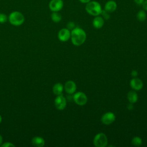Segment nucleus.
<instances>
[{
    "label": "nucleus",
    "instance_id": "nucleus-27",
    "mask_svg": "<svg viewBox=\"0 0 147 147\" xmlns=\"http://www.w3.org/2000/svg\"><path fill=\"white\" fill-rule=\"evenodd\" d=\"M134 2H136V3H137V5H142V3L144 2V1L145 0H134Z\"/></svg>",
    "mask_w": 147,
    "mask_h": 147
},
{
    "label": "nucleus",
    "instance_id": "nucleus-9",
    "mask_svg": "<svg viewBox=\"0 0 147 147\" xmlns=\"http://www.w3.org/2000/svg\"><path fill=\"white\" fill-rule=\"evenodd\" d=\"M57 36L60 41H67L71 38V32L67 28H63L59 30Z\"/></svg>",
    "mask_w": 147,
    "mask_h": 147
},
{
    "label": "nucleus",
    "instance_id": "nucleus-22",
    "mask_svg": "<svg viewBox=\"0 0 147 147\" xmlns=\"http://www.w3.org/2000/svg\"><path fill=\"white\" fill-rule=\"evenodd\" d=\"M1 146H2V147H14L15 145L13 144H12L11 142H6L5 143L2 144L1 145Z\"/></svg>",
    "mask_w": 147,
    "mask_h": 147
},
{
    "label": "nucleus",
    "instance_id": "nucleus-25",
    "mask_svg": "<svg viewBox=\"0 0 147 147\" xmlns=\"http://www.w3.org/2000/svg\"><path fill=\"white\" fill-rule=\"evenodd\" d=\"M142 5V7H143V9H144L145 11H147V0L144 1Z\"/></svg>",
    "mask_w": 147,
    "mask_h": 147
},
{
    "label": "nucleus",
    "instance_id": "nucleus-21",
    "mask_svg": "<svg viewBox=\"0 0 147 147\" xmlns=\"http://www.w3.org/2000/svg\"><path fill=\"white\" fill-rule=\"evenodd\" d=\"M75 28V24L74 22H69L67 24V28L68 29L70 30H72Z\"/></svg>",
    "mask_w": 147,
    "mask_h": 147
},
{
    "label": "nucleus",
    "instance_id": "nucleus-11",
    "mask_svg": "<svg viewBox=\"0 0 147 147\" xmlns=\"http://www.w3.org/2000/svg\"><path fill=\"white\" fill-rule=\"evenodd\" d=\"M64 88L67 94H72L76 91V85L74 81L69 80L65 83Z\"/></svg>",
    "mask_w": 147,
    "mask_h": 147
},
{
    "label": "nucleus",
    "instance_id": "nucleus-19",
    "mask_svg": "<svg viewBox=\"0 0 147 147\" xmlns=\"http://www.w3.org/2000/svg\"><path fill=\"white\" fill-rule=\"evenodd\" d=\"M131 143L134 146H140L142 145V139L140 137L136 136L133 138V139L131 140Z\"/></svg>",
    "mask_w": 147,
    "mask_h": 147
},
{
    "label": "nucleus",
    "instance_id": "nucleus-24",
    "mask_svg": "<svg viewBox=\"0 0 147 147\" xmlns=\"http://www.w3.org/2000/svg\"><path fill=\"white\" fill-rule=\"evenodd\" d=\"M131 75L133 77V78H136L138 75V72L136 70H133L131 72Z\"/></svg>",
    "mask_w": 147,
    "mask_h": 147
},
{
    "label": "nucleus",
    "instance_id": "nucleus-29",
    "mask_svg": "<svg viewBox=\"0 0 147 147\" xmlns=\"http://www.w3.org/2000/svg\"><path fill=\"white\" fill-rule=\"evenodd\" d=\"M2 141H3L2 137V136L0 134V146L1 145V144H2Z\"/></svg>",
    "mask_w": 147,
    "mask_h": 147
},
{
    "label": "nucleus",
    "instance_id": "nucleus-17",
    "mask_svg": "<svg viewBox=\"0 0 147 147\" xmlns=\"http://www.w3.org/2000/svg\"><path fill=\"white\" fill-rule=\"evenodd\" d=\"M51 17L52 20L56 23L59 22L62 18L61 14L59 13H58V11H52Z\"/></svg>",
    "mask_w": 147,
    "mask_h": 147
},
{
    "label": "nucleus",
    "instance_id": "nucleus-14",
    "mask_svg": "<svg viewBox=\"0 0 147 147\" xmlns=\"http://www.w3.org/2000/svg\"><path fill=\"white\" fill-rule=\"evenodd\" d=\"M32 144L36 147H42L45 145V140L41 137L36 136L32 138Z\"/></svg>",
    "mask_w": 147,
    "mask_h": 147
},
{
    "label": "nucleus",
    "instance_id": "nucleus-15",
    "mask_svg": "<svg viewBox=\"0 0 147 147\" xmlns=\"http://www.w3.org/2000/svg\"><path fill=\"white\" fill-rule=\"evenodd\" d=\"M64 90V86L61 83H56L52 88V91L54 94L57 95H61L63 91Z\"/></svg>",
    "mask_w": 147,
    "mask_h": 147
},
{
    "label": "nucleus",
    "instance_id": "nucleus-4",
    "mask_svg": "<svg viewBox=\"0 0 147 147\" xmlns=\"http://www.w3.org/2000/svg\"><path fill=\"white\" fill-rule=\"evenodd\" d=\"M93 142L96 147H105L107 145L108 140L105 134L99 133L94 137Z\"/></svg>",
    "mask_w": 147,
    "mask_h": 147
},
{
    "label": "nucleus",
    "instance_id": "nucleus-3",
    "mask_svg": "<svg viewBox=\"0 0 147 147\" xmlns=\"http://www.w3.org/2000/svg\"><path fill=\"white\" fill-rule=\"evenodd\" d=\"M9 22L14 26H20L22 25L25 21L24 15L20 11H14L11 12L8 17Z\"/></svg>",
    "mask_w": 147,
    "mask_h": 147
},
{
    "label": "nucleus",
    "instance_id": "nucleus-23",
    "mask_svg": "<svg viewBox=\"0 0 147 147\" xmlns=\"http://www.w3.org/2000/svg\"><path fill=\"white\" fill-rule=\"evenodd\" d=\"M108 13H109L107 12V11H106L105 10V11H103V10H102V13H101V14L103 16V18H106V19H109V17H110V16H109V14Z\"/></svg>",
    "mask_w": 147,
    "mask_h": 147
},
{
    "label": "nucleus",
    "instance_id": "nucleus-18",
    "mask_svg": "<svg viewBox=\"0 0 147 147\" xmlns=\"http://www.w3.org/2000/svg\"><path fill=\"white\" fill-rule=\"evenodd\" d=\"M137 18L139 21H141V22L144 21L146 18V14L145 11L143 10H140L137 14Z\"/></svg>",
    "mask_w": 147,
    "mask_h": 147
},
{
    "label": "nucleus",
    "instance_id": "nucleus-20",
    "mask_svg": "<svg viewBox=\"0 0 147 147\" xmlns=\"http://www.w3.org/2000/svg\"><path fill=\"white\" fill-rule=\"evenodd\" d=\"M7 20V16L4 13H0V23L3 24Z\"/></svg>",
    "mask_w": 147,
    "mask_h": 147
},
{
    "label": "nucleus",
    "instance_id": "nucleus-2",
    "mask_svg": "<svg viewBox=\"0 0 147 147\" xmlns=\"http://www.w3.org/2000/svg\"><path fill=\"white\" fill-rule=\"evenodd\" d=\"M85 9L89 14L93 16H99L102 11L100 3L96 1H90L87 3Z\"/></svg>",
    "mask_w": 147,
    "mask_h": 147
},
{
    "label": "nucleus",
    "instance_id": "nucleus-10",
    "mask_svg": "<svg viewBox=\"0 0 147 147\" xmlns=\"http://www.w3.org/2000/svg\"><path fill=\"white\" fill-rule=\"evenodd\" d=\"M143 82L140 79L136 78H133L130 81V87L136 91L140 90L143 87Z\"/></svg>",
    "mask_w": 147,
    "mask_h": 147
},
{
    "label": "nucleus",
    "instance_id": "nucleus-8",
    "mask_svg": "<svg viewBox=\"0 0 147 147\" xmlns=\"http://www.w3.org/2000/svg\"><path fill=\"white\" fill-rule=\"evenodd\" d=\"M115 120V115L112 112H107L104 114L101 117L102 122L106 125H109L111 124Z\"/></svg>",
    "mask_w": 147,
    "mask_h": 147
},
{
    "label": "nucleus",
    "instance_id": "nucleus-28",
    "mask_svg": "<svg viewBox=\"0 0 147 147\" xmlns=\"http://www.w3.org/2000/svg\"><path fill=\"white\" fill-rule=\"evenodd\" d=\"M82 3H87L90 1V0H79Z\"/></svg>",
    "mask_w": 147,
    "mask_h": 147
},
{
    "label": "nucleus",
    "instance_id": "nucleus-7",
    "mask_svg": "<svg viewBox=\"0 0 147 147\" xmlns=\"http://www.w3.org/2000/svg\"><path fill=\"white\" fill-rule=\"evenodd\" d=\"M67 105L66 99L62 95H57L55 99V106L56 108L59 110H64Z\"/></svg>",
    "mask_w": 147,
    "mask_h": 147
},
{
    "label": "nucleus",
    "instance_id": "nucleus-30",
    "mask_svg": "<svg viewBox=\"0 0 147 147\" xmlns=\"http://www.w3.org/2000/svg\"><path fill=\"white\" fill-rule=\"evenodd\" d=\"M1 121H2V117H1V115H0V123H1Z\"/></svg>",
    "mask_w": 147,
    "mask_h": 147
},
{
    "label": "nucleus",
    "instance_id": "nucleus-5",
    "mask_svg": "<svg viewBox=\"0 0 147 147\" xmlns=\"http://www.w3.org/2000/svg\"><path fill=\"white\" fill-rule=\"evenodd\" d=\"M73 100L78 105L83 106L87 102V97L84 92H78L74 95Z\"/></svg>",
    "mask_w": 147,
    "mask_h": 147
},
{
    "label": "nucleus",
    "instance_id": "nucleus-1",
    "mask_svg": "<svg viewBox=\"0 0 147 147\" xmlns=\"http://www.w3.org/2000/svg\"><path fill=\"white\" fill-rule=\"evenodd\" d=\"M71 38L74 45L80 46L85 42L86 33L83 29L80 28H75L71 32Z\"/></svg>",
    "mask_w": 147,
    "mask_h": 147
},
{
    "label": "nucleus",
    "instance_id": "nucleus-16",
    "mask_svg": "<svg viewBox=\"0 0 147 147\" xmlns=\"http://www.w3.org/2000/svg\"><path fill=\"white\" fill-rule=\"evenodd\" d=\"M127 99L130 103H134L138 100V95L135 91H130L127 94Z\"/></svg>",
    "mask_w": 147,
    "mask_h": 147
},
{
    "label": "nucleus",
    "instance_id": "nucleus-26",
    "mask_svg": "<svg viewBox=\"0 0 147 147\" xmlns=\"http://www.w3.org/2000/svg\"><path fill=\"white\" fill-rule=\"evenodd\" d=\"M133 103H130L127 105V109H128L129 110H132L134 109V106H133Z\"/></svg>",
    "mask_w": 147,
    "mask_h": 147
},
{
    "label": "nucleus",
    "instance_id": "nucleus-13",
    "mask_svg": "<svg viewBox=\"0 0 147 147\" xmlns=\"http://www.w3.org/2000/svg\"><path fill=\"white\" fill-rule=\"evenodd\" d=\"M104 19L100 16H96L92 21V25L96 29L101 28L104 25Z\"/></svg>",
    "mask_w": 147,
    "mask_h": 147
},
{
    "label": "nucleus",
    "instance_id": "nucleus-6",
    "mask_svg": "<svg viewBox=\"0 0 147 147\" xmlns=\"http://www.w3.org/2000/svg\"><path fill=\"white\" fill-rule=\"evenodd\" d=\"M63 0H51L49 3V8L52 11H59L63 7Z\"/></svg>",
    "mask_w": 147,
    "mask_h": 147
},
{
    "label": "nucleus",
    "instance_id": "nucleus-12",
    "mask_svg": "<svg viewBox=\"0 0 147 147\" xmlns=\"http://www.w3.org/2000/svg\"><path fill=\"white\" fill-rule=\"evenodd\" d=\"M117 7V3L113 0L107 1L105 6V10L108 13L114 12Z\"/></svg>",
    "mask_w": 147,
    "mask_h": 147
}]
</instances>
